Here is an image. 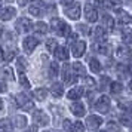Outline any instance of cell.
Here are the masks:
<instances>
[{
    "label": "cell",
    "instance_id": "6da1fadb",
    "mask_svg": "<svg viewBox=\"0 0 132 132\" xmlns=\"http://www.w3.org/2000/svg\"><path fill=\"white\" fill-rule=\"evenodd\" d=\"M51 27H52V30L55 33H58V36L61 37H67L70 34V27L60 18H54L51 21Z\"/></svg>",
    "mask_w": 132,
    "mask_h": 132
},
{
    "label": "cell",
    "instance_id": "7a4b0ae2",
    "mask_svg": "<svg viewBox=\"0 0 132 132\" xmlns=\"http://www.w3.org/2000/svg\"><path fill=\"white\" fill-rule=\"evenodd\" d=\"M16 102H18L19 107H22V110H25V111L34 110V102L31 101L25 94H18V95H16Z\"/></svg>",
    "mask_w": 132,
    "mask_h": 132
},
{
    "label": "cell",
    "instance_id": "3957f363",
    "mask_svg": "<svg viewBox=\"0 0 132 132\" xmlns=\"http://www.w3.org/2000/svg\"><path fill=\"white\" fill-rule=\"evenodd\" d=\"M15 27H16V30H18L19 33H28L30 30H33V28H34L33 22H31L28 18H19L18 21H16Z\"/></svg>",
    "mask_w": 132,
    "mask_h": 132
},
{
    "label": "cell",
    "instance_id": "277c9868",
    "mask_svg": "<svg viewBox=\"0 0 132 132\" xmlns=\"http://www.w3.org/2000/svg\"><path fill=\"white\" fill-rule=\"evenodd\" d=\"M95 108L100 113H107L110 110V98L107 95H101L98 98V101L95 102Z\"/></svg>",
    "mask_w": 132,
    "mask_h": 132
},
{
    "label": "cell",
    "instance_id": "5b68a950",
    "mask_svg": "<svg viewBox=\"0 0 132 132\" xmlns=\"http://www.w3.org/2000/svg\"><path fill=\"white\" fill-rule=\"evenodd\" d=\"M33 120L36 122L37 125L40 126H46L49 123V116L43 110H34V113H33Z\"/></svg>",
    "mask_w": 132,
    "mask_h": 132
},
{
    "label": "cell",
    "instance_id": "8992f818",
    "mask_svg": "<svg viewBox=\"0 0 132 132\" xmlns=\"http://www.w3.org/2000/svg\"><path fill=\"white\" fill-rule=\"evenodd\" d=\"M85 16H86V19L89 22H95L96 19H98V11H96V7H94V5H90V3H86L85 5Z\"/></svg>",
    "mask_w": 132,
    "mask_h": 132
},
{
    "label": "cell",
    "instance_id": "52a82bcc",
    "mask_svg": "<svg viewBox=\"0 0 132 132\" xmlns=\"http://www.w3.org/2000/svg\"><path fill=\"white\" fill-rule=\"evenodd\" d=\"M74 74H76V73H73L71 70H70V65L65 64V65H64V70H62V79H64V83H65V85L76 83L77 77H76Z\"/></svg>",
    "mask_w": 132,
    "mask_h": 132
},
{
    "label": "cell",
    "instance_id": "ba28073f",
    "mask_svg": "<svg viewBox=\"0 0 132 132\" xmlns=\"http://www.w3.org/2000/svg\"><path fill=\"white\" fill-rule=\"evenodd\" d=\"M37 45H39V40H37L36 37L30 36V37H25L24 39V42H22V48H24L25 54H31Z\"/></svg>",
    "mask_w": 132,
    "mask_h": 132
},
{
    "label": "cell",
    "instance_id": "9c48e42d",
    "mask_svg": "<svg viewBox=\"0 0 132 132\" xmlns=\"http://www.w3.org/2000/svg\"><path fill=\"white\" fill-rule=\"evenodd\" d=\"M65 15L70 19H79V16H80V5L79 3H73L70 7L65 9Z\"/></svg>",
    "mask_w": 132,
    "mask_h": 132
},
{
    "label": "cell",
    "instance_id": "30bf717a",
    "mask_svg": "<svg viewBox=\"0 0 132 132\" xmlns=\"http://www.w3.org/2000/svg\"><path fill=\"white\" fill-rule=\"evenodd\" d=\"M43 9H45L43 2H40V0H34L33 5L30 6V13L31 15H34V16H42L43 15Z\"/></svg>",
    "mask_w": 132,
    "mask_h": 132
},
{
    "label": "cell",
    "instance_id": "8fae6325",
    "mask_svg": "<svg viewBox=\"0 0 132 132\" xmlns=\"http://www.w3.org/2000/svg\"><path fill=\"white\" fill-rule=\"evenodd\" d=\"M102 120L101 117H98V116H89L88 119H86V126L89 128L90 131H96L100 126H101Z\"/></svg>",
    "mask_w": 132,
    "mask_h": 132
},
{
    "label": "cell",
    "instance_id": "7c38bea8",
    "mask_svg": "<svg viewBox=\"0 0 132 132\" xmlns=\"http://www.w3.org/2000/svg\"><path fill=\"white\" fill-rule=\"evenodd\" d=\"M116 56L120 58V60H129L132 56V51L128 46H117V51H116Z\"/></svg>",
    "mask_w": 132,
    "mask_h": 132
},
{
    "label": "cell",
    "instance_id": "4fadbf2b",
    "mask_svg": "<svg viewBox=\"0 0 132 132\" xmlns=\"http://www.w3.org/2000/svg\"><path fill=\"white\" fill-rule=\"evenodd\" d=\"M85 49H86V43L82 42V40H79V42H76L73 45V48H71L73 55H74L76 58H80V56L85 54Z\"/></svg>",
    "mask_w": 132,
    "mask_h": 132
},
{
    "label": "cell",
    "instance_id": "5bb4252c",
    "mask_svg": "<svg viewBox=\"0 0 132 132\" xmlns=\"http://www.w3.org/2000/svg\"><path fill=\"white\" fill-rule=\"evenodd\" d=\"M55 56H56V60H61V61H67L68 60V56H70V52L67 51V48L64 46H58V48L55 49Z\"/></svg>",
    "mask_w": 132,
    "mask_h": 132
},
{
    "label": "cell",
    "instance_id": "9a60e30c",
    "mask_svg": "<svg viewBox=\"0 0 132 132\" xmlns=\"http://www.w3.org/2000/svg\"><path fill=\"white\" fill-rule=\"evenodd\" d=\"M70 110H71V113L74 114V116H77V117H82L85 114V105L82 104V102H74L71 107H70Z\"/></svg>",
    "mask_w": 132,
    "mask_h": 132
},
{
    "label": "cell",
    "instance_id": "2e32d148",
    "mask_svg": "<svg viewBox=\"0 0 132 132\" xmlns=\"http://www.w3.org/2000/svg\"><path fill=\"white\" fill-rule=\"evenodd\" d=\"M82 95H83V88H80V86L70 89L68 94H67L68 100H79V98H82Z\"/></svg>",
    "mask_w": 132,
    "mask_h": 132
},
{
    "label": "cell",
    "instance_id": "e0dca14e",
    "mask_svg": "<svg viewBox=\"0 0 132 132\" xmlns=\"http://www.w3.org/2000/svg\"><path fill=\"white\" fill-rule=\"evenodd\" d=\"M15 15V9L13 7H6V9H3V11H0V19L2 21H7V19H11Z\"/></svg>",
    "mask_w": 132,
    "mask_h": 132
},
{
    "label": "cell",
    "instance_id": "ac0fdd59",
    "mask_svg": "<svg viewBox=\"0 0 132 132\" xmlns=\"http://www.w3.org/2000/svg\"><path fill=\"white\" fill-rule=\"evenodd\" d=\"M51 94H52L55 98L62 96V94H64V86L60 85V83H54L52 86H51Z\"/></svg>",
    "mask_w": 132,
    "mask_h": 132
},
{
    "label": "cell",
    "instance_id": "d6986e66",
    "mask_svg": "<svg viewBox=\"0 0 132 132\" xmlns=\"http://www.w3.org/2000/svg\"><path fill=\"white\" fill-rule=\"evenodd\" d=\"M25 125H27V119H25L24 116L18 114V116H15V117H13V126H15V128H18V129H22Z\"/></svg>",
    "mask_w": 132,
    "mask_h": 132
},
{
    "label": "cell",
    "instance_id": "ffe728a7",
    "mask_svg": "<svg viewBox=\"0 0 132 132\" xmlns=\"http://www.w3.org/2000/svg\"><path fill=\"white\" fill-rule=\"evenodd\" d=\"M0 74H2V77L5 79V80H13V71L9 65L3 67V68L0 70Z\"/></svg>",
    "mask_w": 132,
    "mask_h": 132
},
{
    "label": "cell",
    "instance_id": "44dd1931",
    "mask_svg": "<svg viewBox=\"0 0 132 132\" xmlns=\"http://www.w3.org/2000/svg\"><path fill=\"white\" fill-rule=\"evenodd\" d=\"M102 24H104V27H105L108 31H113V28H114V19L111 18L110 15H104V16H102Z\"/></svg>",
    "mask_w": 132,
    "mask_h": 132
},
{
    "label": "cell",
    "instance_id": "7402d4cb",
    "mask_svg": "<svg viewBox=\"0 0 132 132\" xmlns=\"http://www.w3.org/2000/svg\"><path fill=\"white\" fill-rule=\"evenodd\" d=\"M94 34H95L98 42H105V30L102 27H96L95 30H94Z\"/></svg>",
    "mask_w": 132,
    "mask_h": 132
},
{
    "label": "cell",
    "instance_id": "603a6c76",
    "mask_svg": "<svg viewBox=\"0 0 132 132\" xmlns=\"http://www.w3.org/2000/svg\"><path fill=\"white\" fill-rule=\"evenodd\" d=\"M11 131H12V123H11V120H7V119L0 120V132H11Z\"/></svg>",
    "mask_w": 132,
    "mask_h": 132
},
{
    "label": "cell",
    "instance_id": "cb8c5ba5",
    "mask_svg": "<svg viewBox=\"0 0 132 132\" xmlns=\"http://www.w3.org/2000/svg\"><path fill=\"white\" fill-rule=\"evenodd\" d=\"M129 21H131V16H129L126 12H123V11H119L117 22H119V24H129Z\"/></svg>",
    "mask_w": 132,
    "mask_h": 132
},
{
    "label": "cell",
    "instance_id": "d4e9b609",
    "mask_svg": "<svg viewBox=\"0 0 132 132\" xmlns=\"http://www.w3.org/2000/svg\"><path fill=\"white\" fill-rule=\"evenodd\" d=\"M33 95L36 96V100L43 101V100L46 98V95H48V90L45 89V88H39V89H36L34 92H33Z\"/></svg>",
    "mask_w": 132,
    "mask_h": 132
},
{
    "label": "cell",
    "instance_id": "484cf974",
    "mask_svg": "<svg viewBox=\"0 0 132 132\" xmlns=\"http://www.w3.org/2000/svg\"><path fill=\"white\" fill-rule=\"evenodd\" d=\"M94 49H95L98 54H102V55H107L108 51H110L108 46L107 45H104V43H95V45H94Z\"/></svg>",
    "mask_w": 132,
    "mask_h": 132
},
{
    "label": "cell",
    "instance_id": "4316f807",
    "mask_svg": "<svg viewBox=\"0 0 132 132\" xmlns=\"http://www.w3.org/2000/svg\"><path fill=\"white\" fill-rule=\"evenodd\" d=\"M73 71L76 73L77 76H85V74H86V68H85L80 62H74V64H73Z\"/></svg>",
    "mask_w": 132,
    "mask_h": 132
},
{
    "label": "cell",
    "instance_id": "83f0119b",
    "mask_svg": "<svg viewBox=\"0 0 132 132\" xmlns=\"http://www.w3.org/2000/svg\"><path fill=\"white\" fill-rule=\"evenodd\" d=\"M122 39L125 40V43L132 45V30H129V28H123V31H122Z\"/></svg>",
    "mask_w": 132,
    "mask_h": 132
},
{
    "label": "cell",
    "instance_id": "f1b7e54d",
    "mask_svg": "<svg viewBox=\"0 0 132 132\" xmlns=\"http://www.w3.org/2000/svg\"><path fill=\"white\" fill-rule=\"evenodd\" d=\"M89 67H90V70H92L94 73H100L101 71V64H100V61L98 60H94V58H92V60L89 61Z\"/></svg>",
    "mask_w": 132,
    "mask_h": 132
},
{
    "label": "cell",
    "instance_id": "f546056e",
    "mask_svg": "<svg viewBox=\"0 0 132 132\" xmlns=\"http://www.w3.org/2000/svg\"><path fill=\"white\" fill-rule=\"evenodd\" d=\"M34 31L40 33V34H46L48 27H46V24H45V22H37V24L34 25Z\"/></svg>",
    "mask_w": 132,
    "mask_h": 132
},
{
    "label": "cell",
    "instance_id": "4dcf8cb0",
    "mask_svg": "<svg viewBox=\"0 0 132 132\" xmlns=\"http://www.w3.org/2000/svg\"><path fill=\"white\" fill-rule=\"evenodd\" d=\"M120 122L125 126H132V114H122L120 116Z\"/></svg>",
    "mask_w": 132,
    "mask_h": 132
},
{
    "label": "cell",
    "instance_id": "1f68e13d",
    "mask_svg": "<svg viewBox=\"0 0 132 132\" xmlns=\"http://www.w3.org/2000/svg\"><path fill=\"white\" fill-rule=\"evenodd\" d=\"M46 48H48L49 52H55V49L58 48V42L55 39H49L48 42H46Z\"/></svg>",
    "mask_w": 132,
    "mask_h": 132
},
{
    "label": "cell",
    "instance_id": "d6a6232c",
    "mask_svg": "<svg viewBox=\"0 0 132 132\" xmlns=\"http://www.w3.org/2000/svg\"><path fill=\"white\" fill-rule=\"evenodd\" d=\"M110 90H111V94L117 95V94H120V92H122V85H120L119 82H113V83H111V86H110Z\"/></svg>",
    "mask_w": 132,
    "mask_h": 132
},
{
    "label": "cell",
    "instance_id": "836d02e7",
    "mask_svg": "<svg viewBox=\"0 0 132 132\" xmlns=\"http://www.w3.org/2000/svg\"><path fill=\"white\" fill-rule=\"evenodd\" d=\"M70 132H85V126L82 125V122H74Z\"/></svg>",
    "mask_w": 132,
    "mask_h": 132
},
{
    "label": "cell",
    "instance_id": "e575fe53",
    "mask_svg": "<svg viewBox=\"0 0 132 132\" xmlns=\"http://www.w3.org/2000/svg\"><path fill=\"white\" fill-rule=\"evenodd\" d=\"M58 71H60L58 64H56V62H51V68H49V74H51V77L58 76Z\"/></svg>",
    "mask_w": 132,
    "mask_h": 132
},
{
    "label": "cell",
    "instance_id": "d590c367",
    "mask_svg": "<svg viewBox=\"0 0 132 132\" xmlns=\"http://www.w3.org/2000/svg\"><path fill=\"white\" fill-rule=\"evenodd\" d=\"M18 62H16V65H18V70L21 73H24L25 71V68H27V64H25V62H27V61L24 60V58H18Z\"/></svg>",
    "mask_w": 132,
    "mask_h": 132
},
{
    "label": "cell",
    "instance_id": "8d00e7d4",
    "mask_svg": "<svg viewBox=\"0 0 132 132\" xmlns=\"http://www.w3.org/2000/svg\"><path fill=\"white\" fill-rule=\"evenodd\" d=\"M19 82H21V85L24 86L25 89H28V88H30V82L27 80V77H25L24 73H21V74H19Z\"/></svg>",
    "mask_w": 132,
    "mask_h": 132
},
{
    "label": "cell",
    "instance_id": "74e56055",
    "mask_svg": "<svg viewBox=\"0 0 132 132\" xmlns=\"http://www.w3.org/2000/svg\"><path fill=\"white\" fill-rule=\"evenodd\" d=\"M5 54V61H12L15 56V51H3Z\"/></svg>",
    "mask_w": 132,
    "mask_h": 132
},
{
    "label": "cell",
    "instance_id": "f35d334b",
    "mask_svg": "<svg viewBox=\"0 0 132 132\" xmlns=\"http://www.w3.org/2000/svg\"><path fill=\"white\" fill-rule=\"evenodd\" d=\"M107 128L110 129V131H113V132H119V125L117 123H114V122H108L107 123Z\"/></svg>",
    "mask_w": 132,
    "mask_h": 132
},
{
    "label": "cell",
    "instance_id": "ab89813d",
    "mask_svg": "<svg viewBox=\"0 0 132 132\" xmlns=\"http://www.w3.org/2000/svg\"><path fill=\"white\" fill-rule=\"evenodd\" d=\"M76 39H77V34H74V33H71V34L67 36V40H68V43H71V45L76 43Z\"/></svg>",
    "mask_w": 132,
    "mask_h": 132
},
{
    "label": "cell",
    "instance_id": "60d3db41",
    "mask_svg": "<svg viewBox=\"0 0 132 132\" xmlns=\"http://www.w3.org/2000/svg\"><path fill=\"white\" fill-rule=\"evenodd\" d=\"M85 82H86V85H89L90 88H94L95 86V80L92 77H88V76H85Z\"/></svg>",
    "mask_w": 132,
    "mask_h": 132
},
{
    "label": "cell",
    "instance_id": "b9f144b4",
    "mask_svg": "<svg viewBox=\"0 0 132 132\" xmlns=\"http://www.w3.org/2000/svg\"><path fill=\"white\" fill-rule=\"evenodd\" d=\"M120 107L123 108V110H128V111H132V104L129 102H120Z\"/></svg>",
    "mask_w": 132,
    "mask_h": 132
},
{
    "label": "cell",
    "instance_id": "7bdbcfd3",
    "mask_svg": "<svg viewBox=\"0 0 132 132\" xmlns=\"http://www.w3.org/2000/svg\"><path fill=\"white\" fill-rule=\"evenodd\" d=\"M73 123L70 122V120H64V129H65L67 132H70V129H71Z\"/></svg>",
    "mask_w": 132,
    "mask_h": 132
},
{
    "label": "cell",
    "instance_id": "ee69618b",
    "mask_svg": "<svg viewBox=\"0 0 132 132\" xmlns=\"http://www.w3.org/2000/svg\"><path fill=\"white\" fill-rule=\"evenodd\" d=\"M79 30H80V31H83L85 34H89V28H88L86 25H79Z\"/></svg>",
    "mask_w": 132,
    "mask_h": 132
},
{
    "label": "cell",
    "instance_id": "f6af8a7d",
    "mask_svg": "<svg viewBox=\"0 0 132 132\" xmlns=\"http://www.w3.org/2000/svg\"><path fill=\"white\" fill-rule=\"evenodd\" d=\"M25 132H37V126H36V125H31Z\"/></svg>",
    "mask_w": 132,
    "mask_h": 132
},
{
    "label": "cell",
    "instance_id": "bcb514c9",
    "mask_svg": "<svg viewBox=\"0 0 132 132\" xmlns=\"http://www.w3.org/2000/svg\"><path fill=\"white\" fill-rule=\"evenodd\" d=\"M3 92H6V86H5V83L0 82V94H3Z\"/></svg>",
    "mask_w": 132,
    "mask_h": 132
},
{
    "label": "cell",
    "instance_id": "7dc6e473",
    "mask_svg": "<svg viewBox=\"0 0 132 132\" xmlns=\"http://www.w3.org/2000/svg\"><path fill=\"white\" fill-rule=\"evenodd\" d=\"M28 2H31V0H18V3H19V6H25Z\"/></svg>",
    "mask_w": 132,
    "mask_h": 132
},
{
    "label": "cell",
    "instance_id": "c3c4849f",
    "mask_svg": "<svg viewBox=\"0 0 132 132\" xmlns=\"http://www.w3.org/2000/svg\"><path fill=\"white\" fill-rule=\"evenodd\" d=\"M111 2H113V5H114V6H117V7H119V6H120V3H122L120 0H111Z\"/></svg>",
    "mask_w": 132,
    "mask_h": 132
},
{
    "label": "cell",
    "instance_id": "681fc988",
    "mask_svg": "<svg viewBox=\"0 0 132 132\" xmlns=\"http://www.w3.org/2000/svg\"><path fill=\"white\" fill-rule=\"evenodd\" d=\"M62 3H64V5H65V6H68V5H70V3H73V0H62Z\"/></svg>",
    "mask_w": 132,
    "mask_h": 132
},
{
    "label": "cell",
    "instance_id": "f907efd6",
    "mask_svg": "<svg viewBox=\"0 0 132 132\" xmlns=\"http://www.w3.org/2000/svg\"><path fill=\"white\" fill-rule=\"evenodd\" d=\"M5 61V54H3V51H2V49H0V61Z\"/></svg>",
    "mask_w": 132,
    "mask_h": 132
},
{
    "label": "cell",
    "instance_id": "816d5d0a",
    "mask_svg": "<svg viewBox=\"0 0 132 132\" xmlns=\"http://www.w3.org/2000/svg\"><path fill=\"white\" fill-rule=\"evenodd\" d=\"M128 89H129V92H131V94H132V80H131V82H129V86H128Z\"/></svg>",
    "mask_w": 132,
    "mask_h": 132
},
{
    "label": "cell",
    "instance_id": "f5cc1de1",
    "mask_svg": "<svg viewBox=\"0 0 132 132\" xmlns=\"http://www.w3.org/2000/svg\"><path fill=\"white\" fill-rule=\"evenodd\" d=\"M3 108V101H2V98H0V110Z\"/></svg>",
    "mask_w": 132,
    "mask_h": 132
},
{
    "label": "cell",
    "instance_id": "db71d44e",
    "mask_svg": "<svg viewBox=\"0 0 132 132\" xmlns=\"http://www.w3.org/2000/svg\"><path fill=\"white\" fill-rule=\"evenodd\" d=\"M2 31H3V27H2V24H0V36H2Z\"/></svg>",
    "mask_w": 132,
    "mask_h": 132
},
{
    "label": "cell",
    "instance_id": "11a10c76",
    "mask_svg": "<svg viewBox=\"0 0 132 132\" xmlns=\"http://www.w3.org/2000/svg\"><path fill=\"white\" fill-rule=\"evenodd\" d=\"M0 9H2V0H0Z\"/></svg>",
    "mask_w": 132,
    "mask_h": 132
},
{
    "label": "cell",
    "instance_id": "9f6ffc18",
    "mask_svg": "<svg viewBox=\"0 0 132 132\" xmlns=\"http://www.w3.org/2000/svg\"><path fill=\"white\" fill-rule=\"evenodd\" d=\"M100 132H105V131H100Z\"/></svg>",
    "mask_w": 132,
    "mask_h": 132
},
{
    "label": "cell",
    "instance_id": "6f0895ef",
    "mask_svg": "<svg viewBox=\"0 0 132 132\" xmlns=\"http://www.w3.org/2000/svg\"><path fill=\"white\" fill-rule=\"evenodd\" d=\"M129 2H132V0H129Z\"/></svg>",
    "mask_w": 132,
    "mask_h": 132
},
{
    "label": "cell",
    "instance_id": "680465c9",
    "mask_svg": "<svg viewBox=\"0 0 132 132\" xmlns=\"http://www.w3.org/2000/svg\"><path fill=\"white\" fill-rule=\"evenodd\" d=\"M131 71H132V68H131Z\"/></svg>",
    "mask_w": 132,
    "mask_h": 132
},
{
    "label": "cell",
    "instance_id": "91938a15",
    "mask_svg": "<svg viewBox=\"0 0 132 132\" xmlns=\"http://www.w3.org/2000/svg\"><path fill=\"white\" fill-rule=\"evenodd\" d=\"M45 132H46V131H45Z\"/></svg>",
    "mask_w": 132,
    "mask_h": 132
}]
</instances>
